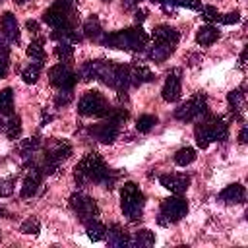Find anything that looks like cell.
<instances>
[{
    "label": "cell",
    "instance_id": "f35d334b",
    "mask_svg": "<svg viewBox=\"0 0 248 248\" xmlns=\"http://www.w3.org/2000/svg\"><path fill=\"white\" fill-rule=\"evenodd\" d=\"M202 10V17L205 19V21H219V17H221V14H219V10L215 8V6H202L200 8Z\"/></svg>",
    "mask_w": 248,
    "mask_h": 248
},
{
    "label": "cell",
    "instance_id": "b9f144b4",
    "mask_svg": "<svg viewBox=\"0 0 248 248\" xmlns=\"http://www.w3.org/2000/svg\"><path fill=\"white\" fill-rule=\"evenodd\" d=\"M25 27H27L31 33H37V31H39V23H37V21H33V19H29V21L25 23Z\"/></svg>",
    "mask_w": 248,
    "mask_h": 248
},
{
    "label": "cell",
    "instance_id": "f1b7e54d",
    "mask_svg": "<svg viewBox=\"0 0 248 248\" xmlns=\"http://www.w3.org/2000/svg\"><path fill=\"white\" fill-rule=\"evenodd\" d=\"M27 56H29L33 62L43 64V60H45V46H43V39L31 41V45L27 46Z\"/></svg>",
    "mask_w": 248,
    "mask_h": 248
},
{
    "label": "cell",
    "instance_id": "c3c4849f",
    "mask_svg": "<svg viewBox=\"0 0 248 248\" xmlns=\"http://www.w3.org/2000/svg\"><path fill=\"white\" fill-rule=\"evenodd\" d=\"M105 2H108V0H105Z\"/></svg>",
    "mask_w": 248,
    "mask_h": 248
},
{
    "label": "cell",
    "instance_id": "ab89813d",
    "mask_svg": "<svg viewBox=\"0 0 248 248\" xmlns=\"http://www.w3.org/2000/svg\"><path fill=\"white\" fill-rule=\"evenodd\" d=\"M219 21H221V23H227V25H231V23H238V21H240V14H238V12L225 14V16L219 17Z\"/></svg>",
    "mask_w": 248,
    "mask_h": 248
},
{
    "label": "cell",
    "instance_id": "8d00e7d4",
    "mask_svg": "<svg viewBox=\"0 0 248 248\" xmlns=\"http://www.w3.org/2000/svg\"><path fill=\"white\" fill-rule=\"evenodd\" d=\"M72 99H74L72 89H60V91L56 93V97H54V105H56V107H66V105L72 103Z\"/></svg>",
    "mask_w": 248,
    "mask_h": 248
},
{
    "label": "cell",
    "instance_id": "8fae6325",
    "mask_svg": "<svg viewBox=\"0 0 248 248\" xmlns=\"http://www.w3.org/2000/svg\"><path fill=\"white\" fill-rule=\"evenodd\" d=\"M48 81L58 89H74V85L78 83V74L68 64L60 62L48 70Z\"/></svg>",
    "mask_w": 248,
    "mask_h": 248
},
{
    "label": "cell",
    "instance_id": "277c9868",
    "mask_svg": "<svg viewBox=\"0 0 248 248\" xmlns=\"http://www.w3.org/2000/svg\"><path fill=\"white\" fill-rule=\"evenodd\" d=\"M43 21L52 29H76L78 17L74 0H54V4L48 10H45Z\"/></svg>",
    "mask_w": 248,
    "mask_h": 248
},
{
    "label": "cell",
    "instance_id": "ac0fdd59",
    "mask_svg": "<svg viewBox=\"0 0 248 248\" xmlns=\"http://www.w3.org/2000/svg\"><path fill=\"white\" fill-rule=\"evenodd\" d=\"M107 242H108V246H114V248L130 246V234L126 232L124 227H120L118 223H114V225H110L107 229Z\"/></svg>",
    "mask_w": 248,
    "mask_h": 248
},
{
    "label": "cell",
    "instance_id": "836d02e7",
    "mask_svg": "<svg viewBox=\"0 0 248 248\" xmlns=\"http://www.w3.org/2000/svg\"><path fill=\"white\" fill-rule=\"evenodd\" d=\"M10 70V46L6 41H0V79L6 78Z\"/></svg>",
    "mask_w": 248,
    "mask_h": 248
},
{
    "label": "cell",
    "instance_id": "5bb4252c",
    "mask_svg": "<svg viewBox=\"0 0 248 248\" xmlns=\"http://www.w3.org/2000/svg\"><path fill=\"white\" fill-rule=\"evenodd\" d=\"M159 182L163 188H167L172 194H184L190 186V176L182 172H170V174H161Z\"/></svg>",
    "mask_w": 248,
    "mask_h": 248
},
{
    "label": "cell",
    "instance_id": "ffe728a7",
    "mask_svg": "<svg viewBox=\"0 0 248 248\" xmlns=\"http://www.w3.org/2000/svg\"><path fill=\"white\" fill-rule=\"evenodd\" d=\"M174 52V45H167V43H153V46L147 48V58L153 62H165L170 54Z\"/></svg>",
    "mask_w": 248,
    "mask_h": 248
},
{
    "label": "cell",
    "instance_id": "f546056e",
    "mask_svg": "<svg viewBox=\"0 0 248 248\" xmlns=\"http://www.w3.org/2000/svg\"><path fill=\"white\" fill-rule=\"evenodd\" d=\"M194 161H196V149H192V147H180L174 153V163L180 165V167H186Z\"/></svg>",
    "mask_w": 248,
    "mask_h": 248
},
{
    "label": "cell",
    "instance_id": "e575fe53",
    "mask_svg": "<svg viewBox=\"0 0 248 248\" xmlns=\"http://www.w3.org/2000/svg\"><path fill=\"white\" fill-rule=\"evenodd\" d=\"M41 66H43V64H37V62L29 64V66L21 72V79H23L25 83H37V79H39V76H41Z\"/></svg>",
    "mask_w": 248,
    "mask_h": 248
},
{
    "label": "cell",
    "instance_id": "d6986e66",
    "mask_svg": "<svg viewBox=\"0 0 248 248\" xmlns=\"http://www.w3.org/2000/svg\"><path fill=\"white\" fill-rule=\"evenodd\" d=\"M151 37L157 43H167V45H174L176 46V43L180 39V33L170 25H155Z\"/></svg>",
    "mask_w": 248,
    "mask_h": 248
},
{
    "label": "cell",
    "instance_id": "7402d4cb",
    "mask_svg": "<svg viewBox=\"0 0 248 248\" xmlns=\"http://www.w3.org/2000/svg\"><path fill=\"white\" fill-rule=\"evenodd\" d=\"M219 39V29L217 27H213V25H202L200 29H198V33H196V43L198 45H202V46H209V45H213L215 41Z\"/></svg>",
    "mask_w": 248,
    "mask_h": 248
},
{
    "label": "cell",
    "instance_id": "d6a6232c",
    "mask_svg": "<svg viewBox=\"0 0 248 248\" xmlns=\"http://www.w3.org/2000/svg\"><path fill=\"white\" fill-rule=\"evenodd\" d=\"M155 124H157V116H155V114H141V116L136 120V128H138V132H141V134L151 132V130L155 128Z\"/></svg>",
    "mask_w": 248,
    "mask_h": 248
},
{
    "label": "cell",
    "instance_id": "74e56055",
    "mask_svg": "<svg viewBox=\"0 0 248 248\" xmlns=\"http://www.w3.org/2000/svg\"><path fill=\"white\" fill-rule=\"evenodd\" d=\"M14 186H16V178H14V176L2 178V180H0V198L12 196V194H14Z\"/></svg>",
    "mask_w": 248,
    "mask_h": 248
},
{
    "label": "cell",
    "instance_id": "44dd1931",
    "mask_svg": "<svg viewBox=\"0 0 248 248\" xmlns=\"http://www.w3.org/2000/svg\"><path fill=\"white\" fill-rule=\"evenodd\" d=\"M227 101H229L232 118H234V120H242V107H244V93H242V87L232 89V91L227 95Z\"/></svg>",
    "mask_w": 248,
    "mask_h": 248
},
{
    "label": "cell",
    "instance_id": "30bf717a",
    "mask_svg": "<svg viewBox=\"0 0 248 248\" xmlns=\"http://www.w3.org/2000/svg\"><path fill=\"white\" fill-rule=\"evenodd\" d=\"M205 112H207V97L203 93H196L174 110V118L182 122H190V120H196L198 116H203Z\"/></svg>",
    "mask_w": 248,
    "mask_h": 248
},
{
    "label": "cell",
    "instance_id": "1f68e13d",
    "mask_svg": "<svg viewBox=\"0 0 248 248\" xmlns=\"http://www.w3.org/2000/svg\"><path fill=\"white\" fill-rule=\"evenodd\" d=\"M39 145H41L39 138H29V140H23V141L17 145V151L21 153V157H31V155L37 153Z\"/></svg>",
    "mask_w": 248,
    "mask_h": 248
},
{
    "label": "cell",
    "instance_id": "484cf974",
    "mask_svg": "<svg viewBox=\"0 0 248 248\" xmlns=\"http://www.w3.org/2000/svg\"><path fill=\"white\" fill-rule=\"evenodd\" d=\"M153 244H155V234L149 229H141L130 238V246H136V248H147Z\"/></svg>",
    "mask_w": 248,
    "mask_h": 248
},
{
    "label": "cell",
    "instance_id": "3957f363",
    "mask_svg": "<svg viewBox=\"0 0 248 248\" xmlns=\"http://www.w3.org/2000/svg\"><path fill=\"white\" fill-rule=\"evenodd\" d=\"M203 116L205 118L200 124H196V128H194L198 147L205 149L211 141H227L229 140V124L221 116H215L209 112H205Z\"/></svg>",
    "mask_w": 248,
    "mask_h": 248
},
{
    "label": "cell",
    "instance_id": "d4e9b609",
    "mask_svg": "<svg viewBox=\"0 0 248 248\" xmlns=\"http://www.w3.org/2000/svg\"><path fill=\"white\" fill-rule=\"evenodd\" d=\"M19 134H21V118H19L17 114L10 112V114H8V118H6L4 136H6L8 140H17V138H19Z\"/></svg>",
    "mask_w": 248,
    "mask_h": 248
},
{
    "label": "cell",
    "instance_id": "7dc6e473",
    "mask_svg": "<svg viewBox=\"0 0 248 248\" xmlns=\"http://www.w3.org/2000/svg\"><path fill=\"white\" fill-rule=\"evenodd\" d=\"M136 2H140V0H136Z\"/></svg>",
    "mask_w": 248,
    "mask_h": 248
},
{
    "label": "cell",
    "instance_id": "7bdbcfd3",
    "mask_svg": "<svg viewBox=\"0 0 248 248\" xmlns=\"http://www.w3.org/2000/svg\"><path fill=\"white\" fill-rule=\"evenodd\" d=\"M145 16H147L145 10H136V21H138V23H141V21L145 19Z\"/></svg>",
    "mask_w": 248,
    "mask_h": 248
},
{
    "label": "cell",
    "instance_id": "7a4b0ae2",
    "mask_svg": "<svg viewBox=\"0 0 248 248\" xmlns=\"http://www.w3.org/2000/svg\"><path fill=\"white\" fill-rule=\"evenodd\" d=\"M147 33L141 27H128L116 33H108L99 41L108 48H122L130 52H141L147 46Z\"/></svg>",
    "mask_w": 248,
    "mask_h": 248
},
{
    "label": "cell",
    "instance_id": "4fadbf2b",
    "mask_svg": "<svg viewBox=\"0 0 248 248\" xmlns=\"http://www.w3.org/2000/svg\"><path fill=\"white\" fill-rule=\"evenodd\" d=\"M180 76L182 74H180L178 68H174V70H170L167 74V79H165V85H163V91H161V95H163V99L167 103H176L180 99V95H182V79H180Z\"/></svg>",
    "mask_w": 248,
    "mask_h": 248
},
{
    "label": "cell",
    "instance_id": "d590c367",
    "mask_svg": "<svg viewBox=\"0 0 248 248\" xmlns=\"http://www.w3.org/2000/svg\"><path fill=\"white\" fill-rule=\"evenodd\" d=\"M19 231H21L23 234H37V232L41 231V223H39L37 219H33V217H29V219H25V221L21 223V227H19Z\"/></svg>",
    "mask_w": 248,
    "mask_h": 248
},
{
    "label": "cell",
    "instance_id": "4316f807",
    "mask_svg": "<svg viewBox=\"0 0 248 248\" xmlns=\"http://www.w3.org/2000/svg\"><path fill=\"white\" fill-rule=\"evenodd\" d=\"M101 21L97 16H91L85 23H83V37L91 39V41H99L101 39Z\"/></svg>",
    "mask_w": 248,
    "mask_h": 248
},
{
    "label": "cell",
    "instance_id": "603a6c76",
    "mask_svg": "<svg viewBox=\"0 0 248 248\" xmlns=\"http://www.w3.org/2000/svg\"><path fill=\"white\" fill-rule=\"evenodd\" d=\"M153 79H155V74L147 66H134V68H130V81H132V85H141V83H147V81H153Z\"/></svg>",
    "mask_w": 248,
    "mask_h": 248
},
{
    "label": "cell",
    "instance_id": "cb8c5ba5",
    "mask_svg": "<svg viewBox=\"0 0 248 248\" xmlns=\"http://www.w3.org/2000/svg\"><path fill=\"white\" fill-rule=\"evenodd\" d=\"M85 225V231H87V236L93 240V242H99V240H105L107 238V227L95 217V219H91V221H87V223H83Z\"/></svg>",
    "mask_w": 248,
    "mask_h": 248
},
{
    "label": "cell",
    "instance_id": "f6af8a7d",
    "mask_svg": "<svg viewBox=\"0 0 248 248\" xmlns=\"http://www.w3.org/2000/svg\"><path fill=\"white\" fill-rule=\"evenodd\" d=\"M50 120H52V116L46 114V112H43V124H46V122H50Z\"/></svg>",
    "mask_w": 248,
    "mask_h": 248
},
{
    "label": "cell",
    "instance_id": "5b68a950",
    "mask_svg": "<svg viewBox=\"0 0 248 248\" xmlns=\"http://www.w3.org/2000/svg\"><path fill=\"white\" fill-rule=\"evenodd\" d=\"M72 155V145L68 141L62 140H48L45 143V153H43V161L39 163V170L43 174H54L58 170V167Z\"/></svg>",
    "mask_w": 248,
    "mask_h": 248
},
{
    "label": "cell",
    "instance_id": "9a60e30c",
    "mask_svg": "<svg viewBox=\"0 0 248 248\" xmlns=\"http://www.w3.org/2000/svg\"><path fill=\"white\" fill-rule=\"evenodd\" d=\"M0 29H2V35L8 43H19V27H17V21H16V16L12 12H4L2 14V19H0Z\"/></svg>",
    "mask_w": 248,
    "mask_h": 248
},
{
    "label": "cell",
    "instance_id": "9c48e42d",
    "mask_svg": "<svg viewBox=\"0 0 248 248\" xmlns=\"http://www.w3.org/2000/svg\"><path fill=\"white\" fill-rule=\"evenodd\" d=\"M70 203V209L78 215V219L81 223H87L91 219H95L99 215V207H97V202L93 198H89L87 194H81V192H76L70 196L68 200Z\"/></svg>",
    "mask_w": 248,
    "mask_h": 248
},
{
    "label": "cell",
    "instance_id": "52a82bcc",
    "mask_svg": "<svg viewBox=\"0 0 248 248\" xmlns=\"http://www.w3.org/2000/svg\"><path fill=\"white\" fill-rule=\"evenodd\" d=\"M78 112L81 116H95V118H105L110 112V105L107 97L101 91H85L83 97L78 103Z\"/></svg>",
    "mask_w": 248,
    "mask_h": 248
},
{
    "label": "cell",
    "instance_id": "60d3db41",
    "mask_svg": "<svg viewBox=\"0 0 248 248\" xmlns=\"http://www.w3.org/2000/svg\"><path fill=\"white\" fill-rule=\"evenodd\" d=\"M178 6H184L188 10H200L202 8V0H178Z\"/></svg>",
    "mask_w": 248,
    "mask_h": 248
},
{
    "label": "cell",
    "instance_id": "2e32d148",
    "mask_svg": "<svg viewBox=\"0 0 248 248\" xmlns=\"http://www.w3.org/2000/svg\"><path fill=\"white\" fill-rule=\"evenodd\" d=\"M43 184V172L39 169H31L27 172V176L23 178V186H21V198H33L39 188Z\"/></svg>",
    "mask_w": 248,
    "mask_h": 248
},
{
    "label": "cell",
    "instance_id": "e0dca14e",
    "mask_svg": "<svg viewBox=\"0 0 248 248\" xmlns=\"http://www.w3.org/2000/svg\"><path fill=\"white\" fill-rule=\"evenodd\" d=\"M246 198V190L240 182H234V184H229L227 188H223L219 192V200L225 202V203H242Z\"/></svg>",
    "mask_w": 248,
    "mask_h": 248
},
{
    "label": "cell",
    "instance_id": "ee69618b",
    "mask_svg": "<svg viewBox=\"0 0 248 248\" xmlns=\"http://www.w3.org/2000/svg\"><path fill=\"white\" fill-rule=\"evenodd\" d=\"M238 143H246V126H242L238 132Z\"/></svg>",
    "mask_w": 248,
    "mask_h": 248
},
{
    "label": "cell",
    "instance_id": "bcb514c9",
    "mask_svg": "<svg viewBox=\"0 0 248 248\" xmlns=\"http://www.w3.org/2000/svg\"><path fill=\"white\" fill-rule=\"evenodd\" d=\"M14 2H17V4H25V2H29V0H14Z\"/></svg>",
    "mask_w": 248,
    "mask_h": 248
},
{
    "label": "cell",
    "instance_id": "6da1fadb",
    "mask_svg": "<svg viewBox=\"0 0 248 248\" xmlns=\"http://www.w3.org/2000/svg\"><path fill=\"white\" fill-rule=\"evenodd\" d=\"M74 176L78 184H87V182H99L105 188H112L118 174L108 169L105 159L99 153H87L79 159V163L74 169Z\"/></svg>",
    "mask_w": 248,
    "mask_h": 248
},
{
    "label": "cell",
    "instance_id": "8992f818",
    "mask_svg": "<svg viewBox=\"0 0 248 248\" xmlns=\"http://www.w3.org/2000/svg\"><path fill=\"white\" fill-rule=\"evenodd\" d=\"M143 205H145V196L140 190V186L134 184V182H124V186L120 190V207H122V213L130 221H138L143 215Z\"/></svg>",
    "mask_w": 248,
    "mask_h": 248
},
{
    "label": "cell",
    "instance_id": "83f0119b",
    "mask_svg": "<svg viewBox=\"0 0 248 248\" xmlns=\"http://www.w3.org/2000/svg\"><path fill=\"white\" fill-rule=\"evenodd\" d=\"M54 54H56V58H58L60 62L68 64V62H72V58H74V45L68 43V41H60V43L56 45V48H54Z\"/></svg>",
    "mask_w": 248,
    "mask_h": 248
},
{
    "label": "cell",
    "instance_id": "4dcf8cb0",
    "mask_svg": "<svg viewBox=\"0 0 248 248\" xmlns=\"http://www.w3.org/2000/svg\"><path fill=\"white\" fill-rule=\"evenodd\" d=\"M14 112V91L10 87L0 91V114Z\"/></svg>",
    "mask_w": 248,
    "mask_h": 248
},
{
    "label": "cell",
    "instance_id": "ba28073f",
    "mask_svg": "<svg viewBox=\"0 0 248 248\" xmlns=\"http://www.w3.org/2000/svg\"><path fill=\"white\" fill-rule=\"evenodd\" d=\"M186 213H188V202L180 194H174V196H170V198L161 202L159 225L167 227L170 223H178L182 217H186Z\"/></svg>",
    "mask_w": 248,
    "mask_h": 248
},
{
    "label": "cell",
    "instance_id": "681fc988",
    "mask_svg": "<svg viewBox=\"0 0 248 248\" xmlns=\"http://www.w3.org/2000/svg\"><path fill=\"white\" fill-rule=\"evenodd\" d=\"M0 2H2V0H0Z\"/></svg>",
    "mask_w": 248,
    "mask_h": 248
},
{
    "label": "cell",
    "instance_id": "7c38bea8",
    "mask_svg": "<svg viewBox=\"0 0 248 248\" xmlns=\"http://www.w3.org/2000/svg\"><path fill=\"white\" fill-rule=\"evenodd\" d=\"M89 136L101 143H112L116 138H118V132H120V122H116L114 118L110 116H105L103 122L99 124H93L89 126Z\"/></svg>",
    "mask_w": 248,
    "mask_h": 248
}]
</instances>
